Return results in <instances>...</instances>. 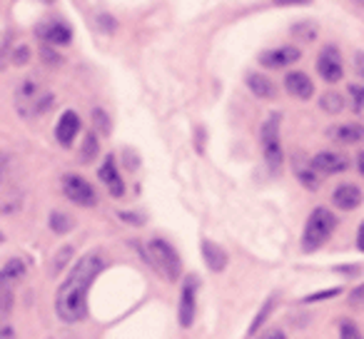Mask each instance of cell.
Here are the masks:
<instances>
[{
    "label": "cell",
    "mask_w": 364,
    "mask_h": 339,
    "mask_svg": "<svg viewBox=\"0 0 364 339\" xmlns=\"http://www.w3.org/2000/svg\"><path fill=\"white\" fill-rule=\"evenodd\" d=\"M102 267H105V257L102 252L92 249L73 264L65 282L58 287L55 312L65 324H77L87 317V292H90L95 277L102 272Z\"/></svg>",
    "instance_id": "cell-1"
},
{
    "label": "cell",
    "mask_w": 364,
    "mask_h": 339,
    "mask_svg": "<svg viewBox=\"0 0 364 339\" xmlns=\"http://www.w3.org/2000/svg\"><path fill=\"white\" fill-rule=\"evenodd\" d=\"M142 259H145L157 274H162L167 282H177V277H180V272H182L180 254H177V249L172 247L167 240H157V237L150 240Z\"/></svg>",
    "instance_id": "cell-2"
},
{
    "label": "cell",
    "mask_w": 364,
    "mask_h": 339,
    "mask_svg": "<svg viewBox=\"0 0 364 339\" xmlns=\"http://www.w3.org/2000/svg\"><path fill=\"white\" fill-rule=\"evenodd\" d=\"M53 105V92L48 90L43 82L38 80H26L16 92V107L21 110V115L26 117H38L46 115Z\"/></svg>",
    "instance_id": "cell-3"
},
{
    "label": "cell",
    "mask_w": 364,
    "mask_h": 339,
    "mask_svg": "<svg viewBox=\"0 0 364 339\" xmlns=\"http://www.w3.org/2000/svg\"><path fill=\"white\" fill-rule=\"evenodd\" d=\"M334 230H337V217H334L327 208L312 210V215L307 217V225H304L302 249L304 252H314V249H319L329 237H332Z\"/></svg>",
    "instance_id": "cell-4"
},
{
    "label": "cell",
    "mask_w": 364,
    "mask_h": 339,
    "mask_svg": "<svg viewBox=\"0 0 364 339\" xmlns=\"http://www.w3.org/2000/svg\"><path fill=\"white\" fill-rule=\"evenodd\" d=\"M259 142H262V155H264L267 167L277 173L279 167H282V160H284L282 140H279V115H269L267 120L262 122Z\"/></svg>",
    "instance_id": "cell-5"
},
{
    "label": "cell",
    "mask_w": 364,
    "mask_h": 339,
    "mask_svg": "<svg viewBox=\"0 0 364 339\" xmlns=\"http://www.w3.org/2000/svg\"><path fill=\"white\" fill-rule=\"evenodd\" d=\"M23 277H26V262L23 259L13 257L0 267V309L3 312H11L13 299H16V284Z\"/></svg>",
    "instance_id": "cell-6"
},
{
    "label": "cell",
    "mask_w": 364,
    "mask_h": 339,
    "mask_svg": "<svg viewBox=\"0 0 364 339\" xmlns=\"http://www.w3.org/2000/svg\"><path fill=\"white\" fill-rule=\"evenodd\" d=\"M63 193H65V198L70 200V203L80 205V208H95L97 205L95 188H92L85 178H80V175H75V173L63 178Z\"/></svg>",
    "instance_id": "cell-7"
},
{
    "label": "cell",
    "mask_w": 364,
    "mask_h": 339,
    "mask_svg": "<svg viewBox=\"0 0 364 339\" xmlns=\"http://www.w3.org/2000/svg\"><path fill=\"white\" fill-rule=\"evenodd\" d=\"M38 38L46 41L48 45H68L73 41V31L65 21H58V18H46V21L38 23L36 28Z\"/></svg>",
    "instance_id": "cell-8"
},
{
    "label": "cell",
    "mask_w": 364,
    "mask_h": 339,
    "mask_svg": "<svg viewBox=\"0 0 364 339\" xmlns=\"http://www.w3.org/2000/svg\"><path fill=\"white\" fill-rule=\"evenodd\" d=\"M177 314H180L182 327H185V329L193 327L195 314H198V279H195V277H188V279H185V284H182Z\"/></svg>",
    "instance_id": "cell-9"
},
{
    "label": "cell",
    "mask_w": 364,
    "mask_h": 339,
    "mask_svg": "<svg viewBox=\"0 0 364 339\" xmlns=\"http://www.w3.org/2000/svg\"><path fill=\"white\" fill-rule=\"evenodd\" d=\"M317 72L322 75V80L327 82H339L344 77V63L342 55L334 45H327L317 58Z\"/></svg>",
    "instance_id": "cell-10"
},
{
    "label": "cell",
    "mask_w": 364,
    "mask_h": 339,
    "mask_svg": "<svg viewBox=\"0 0 364 339\" xmlns=\"http://www.w3.org/2000/svg\"><path fill=\"white\" fill-rule=\"evenodd\" d=\"M309 162H312L314 173H319V175H339L349 167L347 155H342V152H334V150L317 152V155H314Z\"/></svg>",
    "instance_id": "cell-11"
},
{
    "label": "cell",
    "mask_w": 364,
    "mask_h": 339,
    "mask_svg": "<svg viewBox=\"0 0 364 339\" xmlns=\"http://www.w3.org/2000/svg\"><path fill=\"white\" fill-rule=\"evenodd\" d=\"M299 58H302L299 48L284 45V48H274V50H264L262 55H259V63H262L264 68H272V70H277V68L294 65Z\"/></svg>",
    "instance_id": "cell-12"
},
{
    "label": "cell",
    "mask_w": 364,
    "mask_h": 339,
    "mask_svg": "<svg viewBox=\"0 0 364 339\" xmlns=\"http://www.w3.org/2000/svg\"><path fill=\"white\" fill-rule=\"evenodd\" d=\"M327 135L339 145H362L364 142V125L359 122H342L327 130Z\"/></svg>",
    "instance_id": "cell-13"
},
{
    "label": "cell",
    "mask_w": 364,
    "mask_h": 339,
    "mask_svg": "<svg viewBox=\"0 0 364 339\" xmlns=\"http://www.w3.org/2000/svg\"><path fill=\"white\" fill-rule=\"evenodd\" d=\"M77 132H80V117H77V112L65 110L60 120H58V125H55L58 142H60L63 147H70L73 142H75Z\"/></svg>",
    "instance_id": "cell-14"
},
{
    "label": "cell",
    "mask_w": 364,
    "mask_h": 339,
    "mask_svg": "<svg viewBox=\"0 0 364 339\" xmlns=\"http://www.w3.org/2000/svg\"><path fill=\"white\" fill-rule=\"evenodd\" d=\"M284 87L292 97H299V100H309L314 95V85L307 77V72L302 70H292L284 75Z\"/></svg>",
    "instance_id": "cell-15"
},
{
    "label": "cell",
    "mask_w": 364,
    "mask_h": 339,
    "mask_svg": "<svg viewBox=\"0 0 364 339\" xmlns=\"http://www.w3.org/2000/svg\"><path fill=\"white\" fill-rule=\"evenodd\" d=\"M97 175H100V180L107 185V190H110L112 198H122L125 195V185H122V178L117 175V165H115V157H105V162H102V167L97 170Z\"/></svg>",
    "instance_id": "cell-16"
},
{
    "label": "cell",
    "mask_w": 364,
    "mask_h": 339,
    "mask_svg": "<svg viewBox=\"0 0 364 339\" xmlns=\"http://www.w3.org/2000/svg\"><path fill=\"white\" fill-rule=\"evenodd\" d=\"M332 203L339 210H357L362 205V190L352 183H344L332 193Z\"/></svg>",
    "instance_id": "cell-17"
},
{
    "label": "cell",
    "mask_w": 364,
    "mask_h": 339,
    "mask_svg": "<svg viewBox=\"0 0 364 339\" xmlns=\"http://www.w3.org/2000/svg\"><path fill=\"white\" fill-rule=\"evenodd\" d=\"M203 259L213 272H223L228 267V252L220 244L210 242V240H203Z\"/></svg>",
    "instance_id": "cell-18"
},
{
    "label": "cell",
    "mask_w": 364,
    "mask_h": 339,
    "mask_svg": "<svg viewBox=\"0 0 364 339\" xmlns=\"http://www.w3.org/2000/svg\"><path fill=\"white\" fill-rule=\"evenodd\" d=\"M247 87L257 97H262V100H272V97L277 95V87H274V82L269 80L267 75H262V72H250V75H247Z\"/></svg>",
    "instance_id": "cell-19"
},
{
    "label": "cell",
    "mask_w": 364,
    "mask_h": 339,
    "mask_svg": "<svg viewBox=\"0 0 364 339\" xmlns=\"http://www.w3.org/2000/svg\"><path fill=\"white\" fill-rule=\"evenodd\" d=\"M294 175L299 178V183L304 185V188H309V190H317L319 188V178H317V173H314V167H312V162H302V160H297L294 157Z\"/></svg>",
    "instance_id": "cell-20"
},
{
    "label": "cell",
    "mask_w": 364,
    "mask_h": 339,
    "mask_svg": "<svg viewBox=\"0 0 364 339\" xmlns=\"http://www.w3.org/2000/svg\"><path fill=\"white\" fill-rule=\"evenodd\" d=\"M319 107H322L324 112H329V115H337V112L344 110V97L339 95V92L329 90V92H324V95L319 97Z\"/></svg>",
    "instance_id": "cell-21"
},
{
    "label": "cell",
    "mask_w": 364,
    "mask_h": 339,
    "mask_svg": "<svg viewBox=\"0 0 364 339\" xmlns=\"http://www.w3.org/2000/svg\"><path fill=\"white\" fill-rule=\"evenodd\" d=\"M73 225H75V220L70 217L68 212H50V230L53 232H58V235H65V232H70L73 230Z\"/></svg>",
    "instance_id": "cell-22"
},
{
    "label": "cell",
    "mask_w": 364,
    "mask_h": 339,
    "mask_svg": "<svg viewBox=\"0 0 364 339\" xmlns=\"http://www.w3.org/2000/svg\"><path fill=\"white\" fill-rule=\"evenodd\" d=\"M97 135L95 132H87L85 135V142H82V150H80V162H92L95 160V155H97Z\"/></svg>",
    "instance_id": "cell-23"
},
{
    "label": "cell",
    "mask_w": 364,
    "mask_h": 339,
    "mask_svg": "<svg viewBox=\"0 0 364 339\" xmlns=\"http://www.w3.org/2000/svg\"><path fill=\"white\" fill-rule=\"evenodd\" d=\"M272 304H274V297H269L267 302L262 304V309H259V312L255 314L252 324H250V334H255V332H257V329H259V327H262V324H264V319H267L269 314H272Z\"/></svg>",
    "instance_id": "cell-24"
},
{
    "label": "cell",
    "mask_w": 364,
    "mask_h": 339,
    "mask_svg": "<svg viewBox=\"0 0 364 339\" xmlns=\"http://www.w3.org/2000/svg\"><path fill=\"white\" fill-rule=\"evenodd\" d=\"M339 339H364V337L357 329V324L349 322V319H344V322L339 324Z\"/></svg>",
    "instance_id": "cell-25"
},
{
    "label": "cell",
    "mask_w": 364,
    "mask_h": 339,
    "mask_svg": "<svg viewBox=\"0 0 364 339\" xmlns=\"http://www.w3.org/2000/svg\"><path fill=\"white\" fill-rule=\"evenodd\" d=\"M349 97L357 112H364V85H349Z\"/></svg>",
    "instance_id": "cell-26"
},
{
    "label": "cell",
    "mask_w": 364,
    "mask_h": 339,
    "mask_svg": "<svg viewBox=\"0 0 364 339\" xmlns=\"http://www.w3.org/2000/svg\"><path fill=\"white\" fill-rule=\"evenodd\" d=\"M92 122L102 135H110V117L105 115V110H92Z\"/></svg>",
    "instance_id": "cell-27"
},
{
    "label": "cell",
    "mask_w": 364,
    "mask_h": 339,
    "mask_svg": "<svg viewBox=\"0 0 364 339\" xmlns=\"http://www.w3.org/2000/svg\"><path fill=\"white\" fill-rule=\"evenodd\" d=\"M70 257H73V249H70V247H63V249H60V254L55 257V264H53V269H55V272H60V269L65 267L68 259H70Z\"/></svg>",
    "instance_id": "cell-28"
},
{
    "label": "cell",
    "mask_w": 364,
    "mask_h": 339,
    "mask_svg": "<svg viewBox=\"0 0 364 339\" xmlns=\"http://www.w3.org/2000/svg\"><path fill=\"white\" fill-rule=\"evenodd\" d=\"M28 58H31V50H28L26 45H21V48L16 50V55H13V63H16V65H26Z\"/></svg>",
    "instance_id": "cell-29"
},
{
    "label": "cell",
    "mask_w": 364,
    "mask_h": 339,
    "mask_svg": "<svg viewBox=\"0 0 364 339\" xmlns=\"http://www.w3.org/2000/svg\"><path fill=\"white\" fill-rule=\"evenodd\" d=\"M0 339H16V329L8 322H0Z\"/></svg>",
    "instance_id": "cell-30"
},
{
    "label": "cell",
    "mask_w": 364,
    "mask_h": 339,
    "mask_svg": "<svg viewBox=\"0 0 364 339\" xmlns=\"http://www.w3.org/2000/svg\"><path fill=\"white\" fill-rule=\"evenodd\" d=\"M349 299H352L354 304H364V284H359L357 289H352V294H349Z\"/></svg>",
    "instance_id": "cell-31"
},
{
    "label": "cell",
    "mask_w": 364,
    "mask_h": 339,
    "mask_svg": "<svg viewBox=\"0 0 364 339\" xmlns=\"http://www.w3.org/2000/svg\"><path fill=\"white\" fill-rule=\"evenodd\" d=\"M257 339H287V334L282 332V329H269V332H264L262 337Z\"/></svg>",
    "instance_id": "cell-32"
},
{
    "label": "cell",
    "mask_w": 364,
    "mask_h": 339,
    "mask_svg": "<svg viewBox=\"0 0 364 339\" xmlns=\"http://www.w3.org/2000/svg\"><path fill=\"white\" fill-rule=\"evenodd\" d=\"M6 173H8V157H6V152H0V183H3Z\"/></svg>",
    "instance_id": "cell-33"
},
{
    "label": "cell",
    "mask_w": 364,
    "mask_h": 339,
    "mask_svg": "<svg viewBox=\"0 0 364 339\" xmlns=\"http://www.w3.org/2000/svg\"><path fill=\"white\" fill-rule=\"evenodd\" d=\"M354 63H357V72L364 77V53H357V55H354Z\"/></svg>",
    "instance_id": "cell-34"
},
{
    "label": "cell",
    "mask_w": 364,
    "mask_h": 339,
    "mask_svg": "<svg viewBox=\"0 0 364 339\" xmlns=\"http://www.w3.org/2000/svg\"><path fill=\"white\" fill-rule=\"evenodd\" d=\"M120 217H122V220H127V222H132V225H140V222H142V217H140V215L120 212Z\"/></svg>",
    "instance_id": "cell-35"
},
{
    "label": "cell",
    "mask_w": 364,
    "mask_h": 339,
    "mask_svg": "<svg viewBox=\"0 0 364 339\" xmlns=\"http://www.w3.org/2000/svg\"><path fill=\"white\" fill-rule=\"evenodd\" d=\"M357 244H359V249L364 252V222L359 225V232H357Z\"/></svg>",
    "instance_id": "cell-36"
},
{
    "label": "cell",
    "mask_w": 364,
    "mask_h": 339,
    "mask_svg": "<svg viewBox=\"0 0 364 339\" xmlns=\"http://www.w3.org/2000/svg\"><path fill=\"white\" fill-rule=\"evenodd\" d=\"M43 58H46V60H50V63H60V58H55V55H53V50H50V48H46V50H43Z\"/></svg>",
    "instance_id": "cell-37"
},
{
    "label": "cell",
    "mask_w": 364,
    "mask_h": 339,
    "mask_svg": "<svg viewBox=\"0 0 364 339\" xmlns=\"http://www.w3.org/2000/svg\"><path fill=\"white\" fill-rule=\"evenodd\" d=\"M357 170H359V175L364 178V152H359V155H357Z\"/></svg>",
    "instance_id": "cell-38"
},
{
    "label": "cell",
    "mask_w": 364,
    "mask_h": 339,
    "mask_svg": "<svg viewBox=\"0 0 364 339\" xmlns=\"http://www.w3.org/2000/svg\"><path fill=\"white\" fill-rule=\"evenodd\" d=\"M279 6H289V3H309V0H277Z\"/></svg>",
    "instance_id": "cell-39"
},
{
    "label": "cell",
    "mask_w": 364,
    "mask_h": 339,
    "mask_svg": "<svg viewBox=\"0 0 364 339\" xmlns=\"http://www.w3.org/2000/svg\"><path fill=\"white\" fill-rule=\"evenodd\" d=\"M43 3H53V0H43Z\"/></svg>",
    "instance_id": "cell-40"
}]
</instances>
